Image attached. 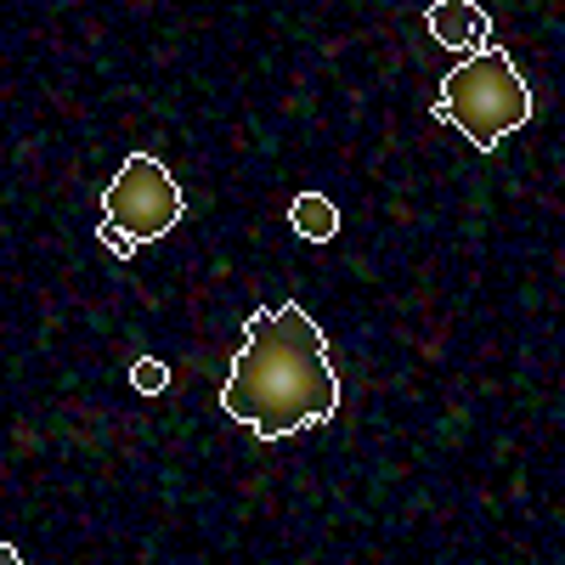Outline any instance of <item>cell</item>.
I'll return each instance as SVG.
<instances>
[{"label": "cell", "instance_id": "3", "mask_svg": "<svg viewBox=\"0 0 565 565\" xmlns=\"http://www.w3.org/2000/svg\"><path fill=\"white\" fill-rule=\"evenodd\" d=\"M181 210H186L181 204V181L153 153H130L119 164V175L108 181V193H103V226L125 232L136 249L159 244L164 232L181 221Z\"/></svg>", "mask_w": 565, "mask_h": 565}, {"label": "cell", "instance_id": "1", "mask_svg": "<svg viewBox=\"0 0 565 565\" xmlns=\"http://www.w3.org/2000/svg\"><path fill=\"white\" fill-rule=\"evenodd\" d=\"M221 407L266 441L311 430L340 413V373L328 362V340L306 306L289 300L249 317L244 351L226 367Z\"/></svg>", "mask_w": 565, "mask_h": 565}, {"label": "cell", "instance_id": "7", "mask_svg": "<svg viewBox=\"0 0 565 565\" xmlns=\"http://www.w3.org/2000/svg\"><path fill=\"white\" fill-rule=\"evenodd\" d=\"M97 244H108L119 260H130V255H136V244L125 238V232H114V226H103V221H97Z\"/></svg>", "mask_w": 565, "mask_h": 565}, {"label": "cell", "instance_id": "6", "mask_svg": "<svg viewBox=\"0 0 565 565\" xmlns=\"http://www.w3.org/2000/svg\"><path fill=\"white\" fill-rule=\"evenodd\" d=\"M130 385H136L141 396H159V391L170 385V367H164L159 356H136V367H130Z\"/></svg>", "mask_w": 565, "mask_h": 565}, {"label": "cell", "instance_id": "4", "mask_svg": "<svg viewBox=\"0 0 565 565\" xmlns=\"http://www.w3.org/2000/svg\"><path fill=\"white\" fill-rule=\"evenodd\" d=\"M424 23H430V34L458 57H476V52L492 45V18H487V7H476V0H436V7L424 12Z\"/></svg>", "mask_w": 565, "mask_h": 565}, {"label": "cell", "instance_id": "8", "mask_svg": "<svg viewBox=\"0 0 565 565\" xmlns=\"http://www.w3.org/2000/svg\"><path fill=\"white\" fill-rule=\"evenodd\" d=\"M0 565H23V554H18V548H7V543H0Z\"/></svg>", "mask_w": 565, "mask_h": 565}, {"label": "cell", "instance_id": "2", "mask_svg": "<svg viewBox=\"0 0 565 565\" xmlns=\"http://www.w3.org/2000/svg\"><path fill=\"white\" fill-rule=\"evenodd\" d=\"M436 119H447L452 130H463L469 148L492 153L509 130H521L532 119V85L521 79V68L509 63V52L487 45V52L463 57L447 74L441 97H436Z\"/></svg>", "mask_w": 565, "mask_h": 565}, {"label": "cell", "instance_id": "5", "mask_svg": "<svg viewBox=\"0 0 565 565\" xmlns=\"http://www.w3.org/2000/svg\"><path fill=\"white\" fill-rule=\"evenodd\" d=\"M289 221H295V232L306 244H334L340 238V204H328L322 193H300L289 204Z\"/></svg>", "mask_w": 565, "mask_h": 565}]
</instances>
